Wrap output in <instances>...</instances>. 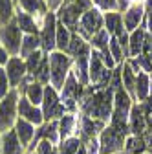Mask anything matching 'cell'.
<instances>
[{
  "instance_id": "1",
  "label": "cell",
  "mask_w": 152,
  "mask_h": 154,
  "mask_svg": "<svg viewBox=\"0 0 152 154\" xmlns=\"http://www.w3.org/2000/svg\"><path fill=\"white\" fill-rule=\"evenodd\" d=\"M114 92L116 90L112 86L108 88H96L92 85L84 86L83 99L79 103V114L108 125L114 110Z\"/></svg>"
},
{
  "instance_id": "2",
  "label": "cell",
  "mask_w": 152,
  "mask_h": 154,
  "mask_svg": "<svg viewBox=\"0 0 152 154\" xmlns=\"http://www.w3.org/2000/svg\"><path fill=\"white\" fill-rule=\"evenodd\" d=\"M48 63H50V85L61 92L68 75L71 72V64H73V59L68 55V53H62V51H51L48 53Z\"/></svg>"
},
{
  "instance_id": "3",
  "label": "cell",
  "mask_w": 152,
  "mask_h": 154,
  "mask_svg": "<svg viewBox=\"0 0 152 154\" xmlns=\"http://www.w3.org/2000/svg\"><path fill=\"white\" fill-rule=\"evenodd\" d=\"M90 8H93L92 0H71V2H64L61 6V9L57 11V20H59L61 24H64L71 33H75L77 31L81 17Z\"/></svg>"
},
{
  "instance_id": "4",
  "label": "cell",
  "mask_w": 152,
  "mask_h": 154,
  "mask_svg": "<svg viewBox=\"0 0 152 154\" xmlns=\"http://www.w3.org/2000/svg\"><path fill=\"white\" fill-rule=\"evenodd\" d=\"M83 94H84V86L75 79V75L70 72L68 79L62 86V90L59 92V97L61 103L64 105V108L71 114H79V103L83 99Z\"/></svg>"
},
{
  "instance_id": "5",
  "label": "cell",
  "mask_w": 152,
  "mask_h": 154,
  "mask_svg": "<svg viewBox=\"0 0 152 154\" xmlns=\"http://www.w3.org/2000/svg\"><path fill=\"white\" fill-rule=\"evenodd\" d=\"M18 97H20V92L11 90L0 101V134L15 128V123L18 119Z\"/></svg>"
},
{
  "instance_id": "6",
  "label": "cell",
  "mask_w": 152,
  "mask_h": 154,
  "mask_svg": "<svg viewBox=\"0 0 152 154\" xmlns=\"http://www.w3.org/2000/svg\"><path fill=\"white\" fill-rule=\"evenodd\" d=\"M105 28V13L101 9H97L96 6L90 8L79 20V26H77V35H81L86 42H90V38L99 33L101 29Z\"/></svg>"
},
{
  "instance_id": "7",
  "label": "cell",
  "mask_w": 152,
  "mask_h": 154,
  "mask_svg": "<svg viewBox=\"0 0 152 154\" xmlns=\"http://www.w3.org/2000/svg\"><path fill=\"white\" fill-rule=\"evenodd\" d=\"M42 116H44V123L50 121H59L64 114H68V110L64 108V105L61 103L59 92H57L51 85H48L44 88V99H42Z\"/></svg>"
},
{
  "instance_id": "8",
  "label": "cell",
  "mask_w": 152,
  "mask_h": 154,
  "mask_svg": "<svg viewBox=\"0 0 152 154\" xmlns=\"http://www.w3.org/2000/svg\"><path fill=\"white\" fill-rule=\"evenodd\" d=\"M24 33L20 31L17 20H13L6 26H0V44L6 48L9 57H18L20 55V46H22Z\"/></svg>"
},
{
  "instance_id": "9",
  "label": "cell",
  "mask_w": 152,
  "mask_h": 154,
  "mask_svg": "<svg viewBox=\"0 0 152 154\" xmlns=\"http://www.w3.org/2000/svg\"><path fill=\"white\" fill-rule=\"evenodd\" d=\"M128 134H123L114 127L106 125L99 134V149L101 154H121L125 149V140Z\"/></svg>"
},
{
  "instance_id": "10",
  "label": "cell",
  "mask_w": 152,
  "mask_h": 154,
  "mask_svg": "<svg viewBox=\"0 0 152 154\" xmlns=\"http://www.w3.org/2000/svg\"><path fill=\"white\" fill-rule=\"evenodd\" d=\"M57 13H51L48 11L44 20H42V26H41V31H39V37H41V48L44 53H51L57 50Z\"/></svg>"
},
{
  "instance_id": "11",
  "label": "cell",
  "mask_w": 152,
  "mask_h": 154,
  "mask_svg": "<svg viewBox=\"0 0 152 154\" xmlns=\"http://www.w3.org/2000/svg\"><path fill=\"white\" fill-rule=\"evenodd\" d=\"M4 68H6V73H8L11 90H18L20 85L24 83V79L28 77L26 61L22 59V57H9V61H8V64Z\"/></svg>"
},
{
  "instance_id": "12",
  "label": "cell",
  "mask_w": 152,
  "mask_h": 154,
  "mask_svg": "<svg viewBox=\"0 0 152 154\" xmlns=\"http://www.w3.org/2000/svg\"><path fill=\"white\" fill-rule=\"evenodd\" d=\"M18 118H22L26 121H29L31 125H35L37 128L44 125V116H42V108L31 105L24 95L20 94L18 97Z\"/></svg>"
},
{
  "instance_id": "13",
  "label": "cell",
  "mask_w": 152,
  "mask_h": 154,
  "mask_svg": "<svg viewBox=\"0 0 152 154\" xmlns=\"http://www.w3.org/2000/svg\"><path fill=\"white\" fill-rule=\"evenodd\" d=\"M128 130L132 136H145L147 134V116L139 103H134L128 116Z\"/></svg>"
},
{
  "instance_id": "14",
  "label": "cell",
  "mask_w": 152,
  "mask_h": 154,
  "mask_svg": "<svg viewBox=\"0 0 152 154\" xmlns=\"http://www.w3.org/2000/svg\"><path fill=\"white\" fill-rule=\"evenodd\" d=\"M15 4H17V8L20 11L35 17L37 22L42 26V20H44L46 13H48V8H46L44 0H15Z\"/></svg>"
},
{
  "instance_id": "15",
  "label": "cell",
  "mask_w": 152,
  "mask_h": 154,
  "mask_svg": "<svg viewBox=\"0 0 152 154\" xmlns=\"http://www.w3.org/2000/svg\"><path fill=\"white\" fill-rule=\"evenodd\" d=\"M143 17H145V6L143 4H132L123 15V26H125L126 33L136 31L143 20Z\"/></svg>"
},
{
  "instance_id": "16",
  "label": "cell",
  "mask_w": 152,
  "mask_h": 154,
  "mask_svg": "<svg viewBox=\"0 0 152 154\" xmlns=\"http://www.w3.org/2000/svg\"><path fill=\"white\" fill-rule=\"evenodd\" d=\"M77 128H79V114H64L59 119V138L61 141L77 136Z\"/></svg>"
},
{
  "instance_id": "17",
  "label": "cell",
  "mask_w": 152,
  "mask_h": 154,
  "mask_svg": "<svg viewBox=\"0 0 152 154\" xmlns=\"http://www.w3.org/2000/svg\"><path fill=\"white\" fill-rule=\"evenodd\" d=\"M15 20H17L18 28H20V31L24 35H39L41 24L37 22L35 17H31V15H28V13H24V11H20V9L17 8V11H15Z\"/></svg>"
},
{
  "instance_id": "18",
  "label": "cell",
  "mask_w": 152,
  "mask_h": 154,
  "mask_svg": "<svg viewBox=\"0 0 152 154\" xmlns=\"http://www.w3.org/2000/svg\"><path fill=\"white\" fill-rule=\"evenodd\" d=\"M2 154H26V147L20 143L15 128L2 132Z\"/></svg>"
},
{
  "instance_id": "19",
  "label": "cell",
  "mask_w": 152,
  "mask_h": 154,
  "mask_svg": "<svg viewBox=\"0 0 152 154\" xmlns=\"http://www.w3.org/2000/svg\"><path fill=\"white\" fill-rule=\"evenodd\" d=\"M44 88H46L44 85L37 83V81H31V83L20 86V88H18V92H20L31 105L41 106V105H42V99H44Z\"/></svg>"
},
{
  "instance_id": "20",
  "label": "cell",
  "mask_w": 152,
  "mask_h": 154,
  "mask_svg": "<svg viewBox=\"0 0 152 154\" xmlns=\"http://www.w3.org/2000/svg\"><path fill=\"white\" fill-rule=\"evenodd\" d=\"M105 29L110 33V37H123L126 33L125 26H123V17L119 11H110V13H105Z\"/></svg>"
},
{
  "instance_id": "21",
  "label": "cell",
  "mask_w": 152,
  "mask_h": 154,
  "mask_svg": "<svg viewBox=\"0 0 152 154\" xmlns=\"http://www.w3.org/2000/svg\"><path fill=\"white\" fill-rule=\"evenodd\" d=\"M15 132H17L18 140H20V143H22V145L26 147V150H28V147H29V145H31V141L35 140L37 127H35V125H31L29 121L22 119V118H18V119H17V123H15Z\"/></svg>"
},
{
  "instance_id": "22",
  "label": "cell",
  "mask_w": 152,
  "mask_h": 154,
  "mask_svg": "<svg viewBox=\"0 0 152 154\" xmlns=\"http://www.w3.org/2000/svg\"><path fill=\"white\" fill-rule=\"evenodd\" d=\"M88 63H90V55H83V57H75L73 64H71V73L75 75V79H77L83 86H90Z\"/></svg>"
},
{
  "instance_id": "23",
  "label": "cell",
  "mask_w": 152,
  "mask_h": 154,
  "mask_svg": "<svg viewBox=\"0 0 152 154\" xmlns=\"http://www.w3.org/2000/svg\"><path fill=\"white\" fill-rule=\"evenodd\" d=\"M136 79H138V73L132 70V66H130L128 61H125V63L121 64V83H123L125 92L130 95L132 99L136 97ZM134 103H136V101H134Z\"/></svg>"
},
{
  "instance_id": "24",
  "label": "cell",
  "mask_w": 152,
  "mask_h": 154,
  "mask_svg": "<svg viewBox=\"0 0 152 154\" xmlns=\"http://www.w3.org/2000/svg\"><path fill=\"white\" fill-rule=\"evenodd\" d=\"M147 33L143 31V28H138L136 31L130 33L128 38V59H136L143 53V44H145Z\"/></svg>"
},
{
  "instance_id": "25",
  "label": "cell",
  "mask_w": 152,
  "mask_h": 154,
  "mask_svg": "<svg viewBox=\"0 0 152 154\" xmlns=\"http://www.w3.org/2000/svg\"><path fill=\"white\" fill-rule=\"evenodd\" d=\"M148 95H150V77H148V73L141 72V73H138V79H136V97H134V101L141 103Z\"/></svg>"
},
{
  "instance_id": "26",
  "label": "cell",
  "mask_w": 152,
  "mask_h": 154,
  "mask_svg": "<svg viewBox=\"0 0 152 154\" xmlns=\"http://www.w3.org/2000/svg\"><path fill=\"white\" fill-rule=\"evenodd\" d=\"M145 152H147L145 138L143 136H132V134H128L126 140H125L123 154H145Z\"/></svg>"
},
{
  "instance_id": "27",
  "label": "cell",
  "mask_w": 152,
  "mask_h": 154,
  "mask_svg": "<svg viewBox=\"0 0 152 154\" xmlns=\"http://www.w3.org/2000/svg\"><path fill=\"white\" fill-rule=\"evenodd\" d=\"M37 50H42L41 48V37L39 35H24L22 38V46H20V55L22 59H28L31 53H35Z\"/></svg>"
},
{
  "instance_id": "28",
  "label": "cell",
  "mask_w": 152,
  "mask_h": 154,
  "mask_svg": "<svg viewBox=\"0 0 152 154\" xmlns=\"http://www.w3.org/2000/svg\"><path fill=\"white\" fill-rule=\"evenodd\" d=\"M108 42H110V33H108L105 28L90 38V46H92V50L101 51V53H110V50H108Z\"/></svg>"
},
{
  "instance_id": "29",
  "label": "cell",
  "mask_w": 152,
  "mask_h": 154,
  "mask_svg": "<svg viewBox=\"0 0 152 154\" xmlns=\"http://www.w3.org/2000/svg\"><path fill=\"white\" fill-rule=\"evenodd\" d=\"M70 41H71V31H70L64 24L57 22V51L68 53Z\"/></svg>"
},
{
  "instance_id": "30",
  "label": "cell",
  "mask_w": 152,
  "mask_h": 154,
  "mask_svg": "<svg viewBox=\"0 0 152 154\" xmlns=\"http://www.w3.org/2000/svg\"><path fill=\"white\" fill-rule=\"evenodd\" d=\"M15 0H0V26L9 24L15 18Z\"/></svg>"
},
{
  "instance_id": "31",
  "label": "cell",
  "mask_w": 152,
  "mask_h": 154,
  "mask_svg": "<svg viewBox=\"0 0 152 154\" xmlns=\"http://www.w3.org/2000/svg\"><path fill=\"white\" fill-rule=\"evenodd\" d=\"M46 55H48V53H44L42 50H37L35 53H31V55L28 57V59H24V61H26V68H28V75L35 77L37 70H39V66L42 64V61H44Z\"/></svg>"
},
{
  "instance_id": "32",
  "label": "cell",
  "mask_w": 152,
  "mask_h": 154,
  "mask_svg": "<svg viewBox=\"0 0 152 154\" xmlns=\"http://www.w3.org/2000/svg\"><path fill=\"white\" fill-rule=\"evenodd\" d=\"M81 147H83L81 140L77 136H73V138H68L59 143V154H77Z\"/></svg>"
},
{
  "instance_id": "33",
  "label": "cell",
  "mask_w": 152,
  "mask_h": 154,
  "mask_svg": "<svg viewBox=\"0 0 152 154\" xmlns=\"http://www.w3.org/2000/svg\"><path fill=\"white\" fill-rule=\"evenodd\" d=\"M108 50H110V55H112V59L116 61V64H117V66L125 63L123 48H121V44L117 42V38H116V37H110V42H108Z\"/></svg>"
},
{
  "instance_id": "34",
  "label": "cell",
  "mask_w": 152,
  "mask_h": 154,
  "mask_svg": "<svg viewBox=\"0 0 152 154\" xmlns=\"http://www.w3.org/2000/svg\"><path fill=\"white\" fill-rule=\"evenodd\" d=\"M33 152L35 154H59V145H53V143L42 140V141L37 143V147H35Z\"/></svg>"
},
{
  "instance_id": "35",
  "label": "cell",
  "mask_w": 152,
  "mask_h": 154,
  "mask_svg": "<svg viewBox=\"0 0 152 154\" xmlns=\"http://www.w3.org/2000/svg\"><path fill=\"white\" fill-rule=\"evenodd\" d=\"M92 4L96 6L97 9L101 11H119V6H117V0H92Z\"/></svg>"
},
{
  "instance_id": "36",
  "label": "cell",
  "mask_w": 152,
  "mask_h": 154,
  "mask_svg": "<svg viewBox=\"0 0 152 154\" xmlns=\"http://www.w3.org/2000/svg\"><path fill=\"white\" fill-rule=\"evenodd\" d=\"M9 92H11V85H9V79H8L6 68L0 66V101H2Z\"/></svg>"
},
{
  "instance_id": "37",
  "label": "cell",
  "mask_w": 152,
  "mask_h": 154,
  "mask_svg": "<svg viewBox=\"0 0 152 154\" xmlns=\"http://www.w3.org/2000/svg\"><path fill=\"white\" fill-rule=\"evenodd\" d=\"M86 154H101V149H99V136L97 138H90L83 143Z\"/></svg>"
},
{
  "instance_id": "38",
  "label": "cell",
  "mask_w": 152,
  "mask_h": 154,
  "mask_svg": "<svg viewBox=\"0 0 152 154\" xmlns=\"http://www.w3.org/2000/svg\"><path fill=\"white\" fill-rule=\"evenodd\" d=\"M46 2V8H48V11H51V13H57L61 9V6L64 4V0H44Z\"/></svg>"
},
{
  "instance_id": "39",
  "label": "cell",
  "mask_w": 152,
  "mask_h": 154,
  "mask_svg": "<svg viewBox=\"0 0 152 154\" xmlns=\"http://www.w3.org/2000/svg\"><path fill=\"white\" fill-rule=\"evenodd\" d=\"M139 105H141V108H143V112H145L147 118H152V95H148V97L145 101H141Z\"/></svg>"
},
{
  "instance_id": "40",
  "label": "cell",
  "mask_w": 152,
  "mask_h": 154,
  "mask_svg": "<svg viewBox=\"0 0 152 154\" xmlns=\"http://www.w3.org/2000/svg\"><path fill=\"white\" fill-rule=\"evenodd\" d=\"M147 26H148V31H152V0H147Z\"/></svg>"
},
{
  "instance_id": "41",
  "label": "cell",
  "mask_w": 152,
  "mask_h": 154,
  "mask_svg": "<svg viewBox=\"0 0 152 154\" xmlns=\"http://www.w3.org/2000/svg\"><path fill=\"white\" fill-rule=\"evenodd\" d=\"M8 61H9V53L6 51V48L2 46V44H0V66H6L8 64Z\"/></svg>"
},
{
  "instance_id": "42",
  "label": "cell",
  "mask_w": 152,
  "mask_h": 154,
  "mask_svg": "<svg viewBox=\"0 0 152 154\" xmlns=\"http://www.w3.org/2000/svg\"><path fill=\"white\" fill-rule=\"evenodd\" d=\"M145 145H147V152L148 154H152V132H147L145 134Z\"/></svg>"
},
{
  "instance_id": "43",
  "label": "cell",
  "mask_w": 152,
  "mask_h": 154,
  "mask_svg": "<svg viewBox=\"0 0 152 154\" xmlns=\"http://www.w3.org/2000/svg\"><path fill=\"white\" fill-rule=\"evenodd\" d=\"M147 132H152V118H147Z\"/></svg>"
},
{
  "instance_id": "44",
  "label": "cell",
  "mask_w": 152,
  "mask_h": 154,
  "mask_svg": "<svg viewBox=\"0 0 152 154\" xmlns=\"http://www.w3.org/2000/svg\"><path fill=\"white\" fill-rule=\"evenodd\" d=\"M148 77H150V95H152V72L148 73Z\"/></svg>"
},
{
  "instance_id": "45",
  "label": "cell",
  "mask_w": 152,
  "mask_h": 154,
  "mask_svg": "<svg viewBox=\"0 0 152 154\" xmlns=\"http://www.w3.org/2000/svg\"><path fill=\"white\" fill-rule=\"evenodd\" d=\"M77 154H86V150H84V147H81V149H79V152H77Z\"/></svg>"
},
{
  "instance_id": "46",
  "label": "cell",
  "mask_w": 152,
  "mask_h": 154,
  "mask_svg": "<svg viewBox=\"0 0 152 154\" xmlns=\"http://www.w3.org/2000/svg\"><path fill=\"white\" fill-rule=\"evenodd\" d=\"M0 154H2V134H0Z\"/></svg>"
},
{
  "instance_id": "47",
  "label": "cell",
  "mask_w": 152,
  "mask_h": 154,
  "mask_svg": "<svg viewBox=\"0 0 152 154\" xmlns=\"http://www.w3.org/2000/svg\"><path fill=\"white\" fill-rule=\"evenodd\" d=\"M128 2H134V4H139V0H128Z\"/></svg>"
},
{
  "instance_id": "48",
  "label": "cell",
  "mask_w": 152,
  "mask_h": 154,
  "mask_svg": "<svg viewBox=\"0 0 152 154\" xmlns=\"http://www.w3.org/2000/svg\"><path fill=\"white\" fill-rule=\"evenodd\" d=\"M26 154H35V152H28V150H26Z\"/></svg>"
}]
</instances>
